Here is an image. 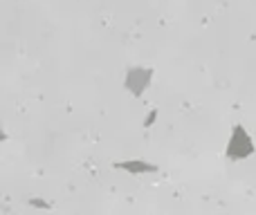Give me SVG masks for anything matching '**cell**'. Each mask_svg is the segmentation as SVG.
Segmentation results:
<instances>
[{
	"mask_svg": "<svg viewBox=\"0 0 256 215\" xmlns=\"http://www.w3.org/2000/svg\"><path fill=\"white\" fill-rule=\"evenodd\" d=\"M150 81H153V70H150V67L135 65V67H128L126 70L124 85L130 94L140 97V94H144V90L150 85Z\"/></svg>",
	"mask_w": 256,
	"mask_h": 215,
	"instance_id": "1",
	"label": "cell"
},
{
	"mask_svg": "<svg viewBox=\"0 0 256 215\" xmlns=\"http://www.w3.org/2000/svg\"><path fill=\"white\" fill-rule=\"evenodd\" d=\"M254 153V144H252V137L245 132L243 126H236L234 132H232V139H230V148H227V155L234 159H243L248 155Z\"/></svg>",
	"mask_w": 256,
	"mask_h": 215,
	"instance_id": "2",
	"label": "cell"
},
{
	"mask_svg": "<svg viewBox=\"0 0 256 215\" xmlns=\"http://www.w3.org/2000/svg\"><path fill=\"white\" fill-rule=\"evenodd\" d=\"M117 168H126V171H132V173H153L155 166H150V164L142 162V159H135V162H126V164H117Z\"/></svg>",
	"mask_w": 256,
	"mask_h": 215,
	"instance_id": "3",
	"label": "cell"
}]
</instances>
